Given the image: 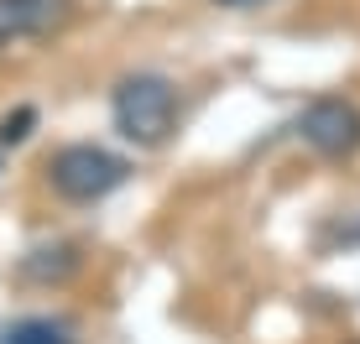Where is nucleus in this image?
Wrapping results in <instances>:
<instances>
[{"label":"nucleus","mask_w":360,"mask_h":344,"mask_svg":"<svg viewBox=\"0 0 360 344\" xmlns=\"http://www.w3.org/2000/svg\"><path fill=\"white\" fill-rule=\"evenodd\" d=\"M32 126H37V110L21 105L16 115H6V120H0V146H21V141L32 136Z\"/></svg>","instance_id":"nucleus-7"},{"label":"nucleus","mask_w":360,"mask_h":344,"mask_svg":"<svg viewBox=\"0 0 360 344\" xmlns=\"http://www.w3.org/2000/svg\"><path fill=\"white\" fill-rule=\"evenodd\" d=\"M21 272L32 282H63V277L79 272V256H73V245H42V251H32L21 261Z\"/></svg>","instance_id":"nucleus-5"},{"label":"nucleus","mask_w":360,"mask_h":344,"mask_svg":"<svg viewBox=\"0 0 360 344\" xmlns=\"http://www.w3.org/2000/svg\"><path fill=\"white\" fill-rule=\"evenodd\" d=\"M110 120L141 152L167 146L172 131H178V89H172V79H162V73H126L110 89Z\"/></svg>","instance_id":"nucleus-1"},{"label":"nucleus","mask_w":360,"mask_h":344,"mask_svg":"<svg viewBox=\"0 0 360 344\" xmlns=\"http://www.w3.org/2000/svg\"><path fill=\"white\" fill-rule=\"evenodd\" d=\"M73 21V0H0V53L32 37H53Z\"/></svg>","instance_id":"nucleus-4"},{"label":"nucleus","mask_w":360,"mask_h":344,"mask_svg":"<svg viewBox=\"0 0 360 344\" xmlns=\"http://www.w3.org/2000/svg\"><path fill=\"white\" fill-rule=\"evenodd\" d=\"M0 344H73V334L68 324H53V318H16L0 329Z\"/></svg>","instance_id":"nucleus-6"},{"label":"nucleus","mask_w":360,"mask_h":344,"mask_svg":"<svg viewBox=\"0 0 360 344\" xmlns=\"http://www.w3.org/2000/svg\"><path fill=\"white\" fill-rule=\"evenodd\" d=\"M214 6H230V11H256V6H266V0H214Z\"/></svg>","instance_id":"nucleus-8"},{"label":"nucleus","mask_w":360,"mask_h":344,"mask_svg":"<svg viewBox=\"0 0 360 344\" xmlns=\"http://www.w3.org/2000/svg\"><path fill=\"white\" fill-rule=\"evenodd\" d=\"M126 178H131V162L115 157L110 146H94V141H73L63 152H53V162H47V183L68 204H99Z\"/></svg>","instance_id":"nucleus-2"},{"label":"nucleus","mask_w":360,"mask_h":344,"mask_svg":"<svg viewBox=\"0 0 360 344\" xmlns=\"http://www.w3.org/2000/svg\"><path fill=\"white\" fill-rule=\"evenodd\" d=\"M297 136L314 146L324 162H350L360 152V110L340 94H324L297 115Z\"/></svg>","instance_id":"nucleus-3"}]
</instances>
